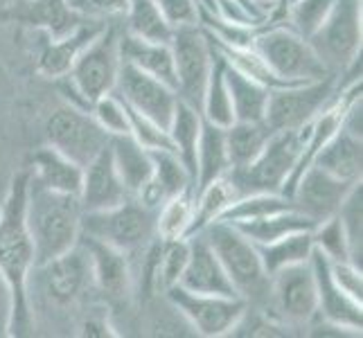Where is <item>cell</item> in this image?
<instances>
[{"label":"cell","instance_id":"cell-48","mask_svg":"<svg viewBox=\"0 0 363 338\" xmlns=\"http://www.w3.org/2000/svg\"><path fill=\"white\" fill-rule=\"evenodd\" d=\"M11 316H14V298H11L7 280L0 273V338L11 336Z\"/></svg>","mask_w":363,"mask_h":338},{"label":"cell","instance_id":"cell-50","mask_svg":"<svg viewBox=\"0 0 363 338\" xmlns=\"http://www.w3.org/2000/svg\"><path fill=\"white\" fill-rule=\"evenodd\" d=\"M18 0H0V11H7V9H14Z\"/></svg>","mask_w":363,"mask_h":338},{"label":"cell","instance_id":"cell-11","mask_svg":"<svg viewBox=\"0 0 363 338\" xmlns=\"http://www.w3.org/2000/svg\"><path fill=\"white\" fill-rule=\"evenodd\" d=\"M167 303L177 309L183 322L192 329V334L203 338H223L230 336L237 320L246 311V300L240 295H212L194 293L183 289L181 284L172 286L165 293Z\"/></svg>","mask_w":363,"mask_h":338},{"label":"cell","instance_id":"cell-38","mask_svg":"<svg viewBox=\"0 0 363 338\" xmlns=\"http://www.w3.org/2000/svg\"><path fill=\"white\" fill-rule=\"evenodd\" d=\"M190 257V240H160L158 261H156V291L162 295L172 286L181 282V275Z\"/></svg>","mask_w":363,"mask_h":338},{"label":"cell","instance_id":"cell-32","mask_svg":"<svg viewBox=\"0 0 363 338\" xmlns=\"http://www.w3.org/2000/svg\"><path fill=\"white\" fill-rule=\"evenodd\" d=\"M124 25L122 30L133 36H140L145 41L156 43H169L174 28L162 16L156 0H127V9H124Z\"/></svg>","mask_w":363,"mask_h":338},{"label":"cell","instance_id":"cell-21","mask_svg":"<svg viewBox=\"0 0 363 338\" xmlns=\"http://www.w3.org/2000/svg\"><path fill=\"white\" fill-rule=\"evenodd\" d=\"M187 240H190V257H187V266L179 282L183 289L212 295H237L206 237L199 232L187 237Z\"/></svg>","mask_w":363,"mask_h":338},{"label":"cell","instance_id":"cell-26","mask_svg":"<svg viewBox=\"0 0 363 338\" xmlns=\"http://www.w3.org/2000/svg\"><path fill=\"white\" fill-rule=\"evenodd\" d=\"M108 149L129 194H140V190L152 179L154 169L149 152L143 145H138L131 135H113L108 140Z\"/></svg>","mask_w":363,"mask_h":338},{"label":"cell","instance_id":"cell-5","mask_svg":"<svg viewBox=\"0 0 363 338\" xmlns=\"http://www.w3.org/2000/svg\"><path fill=\"white\" fill-rule=\"evenodd\" d=\"M201 235L215 250L221 261L235 293L244 298L248 305L267 307L269 300V273L262 264L257 246L226 221L210 223Z\"/></svg>","mask_w":363,"mask_h":338},{"label":"cell","instance_id":"cell-46","mask_svg":"<svg viewBox=\"0 0 363 338\" xmlns=\"http://www.w3.org/2000/svg\"><path fill=\"white\" fill-rule=\"evenodd\" d=\"M72 9L89 18H118L127 9V0H68Z\"/></svg>","mask_w":363,"mask_h":338},{"label":"cell","instance_id":"cell-9","mask_svg":"<svg viewBox=\"0 0 363 338\" xmlns=\"http://www.w3.org/2000/svg\"><path fill=\"white\" fill-rule=\"evenodd\" d=\"M361 21V0H336L328 18L307 39L328 70L339 77L359 66L363 39Z\"/></svg>","mask_w":363,"mask_h":338},{"label":"cell","instance_id":"cell-20","mask_svg":"<svg viewBox=\"0 0 363 338\" xmlns=\"http://www.w3.org/2000/svg\"><path fill=\"white\" fill-rule=\"evenodd\" d=\"M106 28V21L102 18H89L82 23L79 28H74L72 32L64 36H52L43 34V43L39 47V57H36V70L43 74L45 79H61L70 72L74 66V61L82 55V50L89 45L95 36Z\"/></svg>","mask_w":363,"mask_h":338},{"label":"cell","instance_id":"cell-19","mask_svg":"<svg viewBox=\"0 0 363 338\" xmlns=\"http://www.w3.org/2000/svg\"><path fill=\"white\" fill-rule=\"evenodd\" d=\"M79 203L84 212H99L124 203L131 196L111 156L108 145L84 167Z\"/></svg>","mask_w":363,"mask_h":338},{"label":"cell","instance_id":"cell-34","mask_svg":"<svg viewBox=\"0 0 363 338\" xmlns=\"http://www.w3.org/2000/svg\"><path fill=\"white\" fill-rule=\"evenodd\" d=\"M257 253H259L262 264H264V271L271 278V275L280 269L309 261L311 253H314L311 230L291 232V235L282 237V240H275L271 244H262V246H257Z\"/></svg>","mask_w":363,"mask_h":338},{"label":"cell","instance_id":"cell-45","mask_svg":"<svg viewBox=\"0 0 363 338\" xmlns=\"http://www.w3.org/2000/svg\"><path fill=\"white\" fill-rule=\"evenodd\" d=\"M156 5L174 30L185 28V25H199L196 0H156Z\"/></svg>","mask_w":363,"mask_h":338},{"label":"cell","instance_id":"cell-49","mask_svg":"<svg viewBox=\"0 0 363 338\" xmlns=\"http://www.w3.org/2000/svg\"><path fill=\"white\" fill-rule=\"evenodd\" d=\"M253 3L262 9V11H264V14L269 16V11L275 7V5H280L282 3V0H253Z\"/></svg>","mask_w":363,"mask_h":338},{"label":"cell","instance_id":"cell-14","mask_svg":"<svg viewBox=\"0 0 363 338\" xmlns=\"http://www.w3.org/2000/svg\"><path fill=\"white\" fill-rule=\"evenodd\" d=\"M169 47L174 57L179 99L199 108L212 70V61H215L208 36L199 25H185V28L174 30Z\"/></svg>","mask_w":363,"mask_h":338},{"label":"cell","instance_id":"cell-22","mask_svg":"<svg viewBox=\"0 0 363 338\" xmlns=\"http://www.w3.org/2000/svg\"><path fill=\"white\" fill-rule=\"evenodd\" d=\"M120 61L169 84L177 91V74H174V57L169 43L145 41L140 36L120 30Z\"/></svg>","mask_w":363,"mask_h":338},{"label":"cell","instance_id":"cell-7","mask_svg":"<svg viewBox=\"0 0 363 338\" xmlns=\"http://www.w3.org/2000/svg\"><path fill=\"white\" fill-rule=\"evenodd\" d=\"M253 50L267 61V66L278 77L286 81L307 84L334 74L323 64L305 36L294 32L286 23L269 25V28L259 25L253 39Z\"/></svg>","mask_w":363,"mask_h":338},{"label":"cell","instance_id":"cell-3","mask_svg":"<svg viewBox=\"0 0 363 338\" xmlns=\"http://www.w3.org/2000/svg\"><path fill=\"white\" fill-rule=\"evenodd\" d=\"M28 293L32 318L36 309L57 311V314L77 309L89 293H95L91 259L84 246L77 244L64 255L34 266L30 273Z\"/></svg>","mask_w":363,"mask_h":338},{"label":"cell","instance_id":"cell-29","mask_svg":"<svg viewBox=\"0 0 363 338\" xmlns=\"http://www.w3.org/2000/svg\"><path fill=\"white\" fill-rule=\"evenodd\" d=\"M240 230L248 242H253L255 246L271 244L275 240L291 232H303V230H314V221H309L305 215H300L296 208L275 212V215L262 217L255 221H242V223H230Z\"/></svg>","mask_w":363,"mask_h":338},{"label":"cell","instance_id":"cell-13","mask_svg":"<svg viewBox=\"0 0 363 338\" xmlns=\"http://www.w3.org/2000/svg\"><path fill=\"white\" fill-rule=\"evenodd\" d=\"M48 145L86 167L108 145V133L99 127L89 111L64 104L50 113L45 122Z\"/></svg>","mask_w":363,"mask_h":338},{"label":"cell","instance_id":"cell-41","mask_svg":"<svg viewBox=\"0 0 363 338\" xmlns=\"http://www.w3.org/2000/svg\"><path fill=\"white\" fill-rule=\"evenodd\" d=\"M311 240H314V248L318 253H323L330 261H341V259H352L350 255V246H347V237L345 230L339 221V217H330L320 223L314 225L311 230Z\"/></svg>","mask_w":363,"mask_h":338},{"label":"cell","instance_id":"cell-2","mask_svg":"<svg viewBox=\"0 0 363 338\" xmlns=\"http://www.w3.org/2000/svg\"><path fill=\"white\" fill-rule=\"evenodd\" d=\"M82 217L84 210L79 196L48 190L30 174L28 196H25V223L34 246V266L45 264L79 244Z\"/></svg>","mask_w":363,"mask_h":338},{"label":"cell","instance_id":"cell-1","mask_svg":"<svg viewBox=\"0 0 363 338\" xmlns=\"http://www.w3.org/2000/svg\"><path fill=\"white\" fill-rule=\"evenodd\" d=\"M30 185V169L18 171L9 183L7 196L0 208V273L7 280L14 298L11 336H28L34 329L30 309V273L34 269V246L25 223V196Z\"/></svg>","mask_w":363,"mask_h":338},{"label":"cell","instance_id":"cell-44","mask_svg":"<svg viewBox=\"0 0 363 338\" xmlns=\"http://www.w3.org/2000/svg\"><path fill=\"white\" fill-rule=\"evenodd\" d=\"M330 273L334 282L350 295L363 303V271L352 259H341V261H330Z\"/></svg>","mask_w":363,"mask_h":338},{"label":"cell","instance_id":"cell-43","mask_svg":"<svg viewBox=\"0 0 363 338\" xmlns=\"http://www.w3.org/2000/svg\"><path fill=\"white\" fill-rule=\"evenodd\" d=\"M127 113H129V135L138 145H143L147 152H156V149H174L165 127H160L158 122L149 120L147 116L133 111L131 106H127Z\"/></svg>","mask_w":363,"mask_h":338},{"label":"cell","instance_id":"cell-8","mask_svg":"<svg viewBox=\"0 0 363 338\" xmlns=\"http://www.w3.org/2000/svg\"><path fill=\"white\" fill-rule=\"evenodd\" d=\"M303 129L275 131L269 135L264 149L255 156L253 162L244 167L228 169V176L237 187V194L244 196L250 192H282L298 162V156L305 145Z\"/></svg>","mask_w":363,"mask_h":338},{"label":"cell","instance_id":"cell-18","mask_svg":"<svg viewBox=\"0 0 363 338\" xmlns=\"http://www.w3.org/2000/svg\"><path fill=\"white\" fill-rule=\"evenodd\" d=\"M311 271L316 278V295H318V318L343 327L350 334L361 336L363 329V303L350 298L330 273V259L314 248L309 257Z\"/></svg>","mask_w":363,"mask_h":338},{"label":"cell","instance_id":"cell-12","mask_svg":"<svg viewBox=\"0 0 363 338\" xmlns=\"http://www.w3.org/2000/svg\"><path fill=\"white\" fill-rule=\"evenodd\" d=\"M336 93H339V74L271 91L264 124L273 133L303 129L332 102Z\"/></svg>","mask_w":363,"mask_h":338},{"label":"cell","instance_id":"cell-25","mask_svg":"<svg viewBox=\"0 0 363 338\" xmlns=\"http://www.w3.org/2000/svg\"><path fill=\"white\" fill-rule=\"evenodd\" d=\"M314 165L330 171L332 176L343 181H361L363 176V137H357L339 129L332 140L323 147Z\"/></svg>","mask_w":363,"mask_h":338},{"label":"cell","instance_id":"cell-16","mask_svg":"<svg viewBox=\"0 0 363 338\" xmlns=\"http://www.w3.org/2000/svg\"><path fill=\"white\" fill-rule=\"evenodd\" d=\"M352 187H354L352 181L336 179L330 171L311 165L303 176L298 179L291 192V203L300 215H305L316 225L339 212L343 198L347 196V192L352 190Z\"/></svg>","mask_w":363,"mask_h":338},{"label":"cell","instance_id":"cell-30","mask_svg":"<svg viewBox=\"0 0 363 338\" xmlns=\"http://www.w3.org/2000/svg\"><path fill=\"white\" fill-rule=\"evenodd\" d=\"M201 127H203V118L199 108L179 99L177 108H174V116L169 120L167 133L174 145V152L179 154V158L185 162V167L190 169L192 179L196 176V145L199 137H201Z\"/></svg>","mask_w":363,"mask_h":338},{"label":"cell","instance_id":"cell-6","mask_svg":"<svg viewBox=\"0 0 363 338\" xmlns=\"http://www.w3.org/2000/svg\"><path fill=\"white\" fill-rule=\"evenodd\" d=\"M82 235L135 257L156 240V210L147 208L140 198L129 196L116 208L84 212Z\"/></svg>","mask_w":363,"mask_h":338},{"label":"cell","instance_id":"cell-37","mask_svg":"<svg viewBox=\"0 0 363 338\" xmlns=\"http://www.w3.org/2000/svg\"><path fill=\"white\" fill-rule=\"evenodd\" d=\"M194 210V190H185L167 198L156 212V237L158 240H181L187 237Z\"/></svg>","mask_w":363,"mask_h":338},{"label":"cell","instance_id":"cell-23","mask_svg":"<svg viewBox=\"0 0 363 338\" xmlns=\"http://www.w3.org/2000/svg\"><path fill=\"white\" fill-rule=\"evenodd\" d=\"M32 179L55 192H66V194H79L84 167L77 165L74 160L64 156L50 145L41 147L39 152L32 156V167H30Z\"/></svg>","mask_w":363,"mask_h":338},{"label":"cell","instance_id":"cell-10","mask_svg":"<svg viewBox=\"0 0 363 338\" xmlns=\"http://www.w3.org/2000/svg\"><path fill=\"white\" fill-rule=\"evenodd\" d=\"M284 327H309L318 318L316 278L309 261L275 271L269 278V300L264 307Z\"/></svg>","mask_w":363,"mask_h":338},{"label":"cell","instance_id":"cell-40","mask_svg":"<svg viewBox=\"0 0 363 338\" xmlns=\"http://www.w3.org/2000/svg\"><path fill=\"white\" fill-rule=\"evenodd\" d=\"M334 3L336 0H289L284 5V21L294 32L309 39L328 18Z\"/></svg>","mask_w":363,"mask_h":338},{"label":"cell","instance_id":"cell-33","mask_svg":"<svg viewBox=\"0 0 363 338\" xmlns=\"http://www.w3.org/2000/svg\"><path fill=\"white\" fill-rule=\"evenodd\" d=\"M226 81L233 102V116L240 122H264V113L269 104V89L257 81L244 77L230 66H226Z\"/></svg>","mask_w":363,"mask_h":338},{"label":"cell","instance_id":"cell-39","mask_svg":"<svg viewBox=\"0 0 363 338\" xmlns=\"http://www.w3.org/2000/svg\"><path fill=\"white\" fill-rule=\"evenodd\" d=\"M336 217H339L345 230L352 261L361 266V257H363V183L361 181L354 183L352 190L347 192L339 212H336Z\"/></svg>","mask_w":363,"mask_h":338},{"label":"cell","instance_id":"cell-24","mask_svg":"<svg viewBox=\"0 0 363 338\" xmlns=\"http://www.w3.org/2000/svg\"><path fill=\"white\" fill-rule=\"evenodd\" d=\"M16 7H21L18 16L23 21H28L43 34L52 36V39L72 32L82 23L89 21V16L72 9L68 0H21V3H16Z\"/></svg>","mask_w":363,"mask_h":338},{"label":"cell","instance_id":"cell-17","mask_svg":"<svg viewBox=\"0 0 363 338\" xmlns=\"http://www.w3.org/2000/svg\"><path fill=\"white\" fill-rule=\"evenodd\" d=\"M79 244L89 253L95 293H102L108 303H122L133 293V261L127 253L93 237H79Z\"/></svg>","mask_w":363,"mask_h":338},{"label":"cell","instance_id":"cell-31","mask_svg":"<svg viewBox=\"0 0 363 338\" xmlns=\"http://www.w3.org/2000/svg\"><path fill=\"white\" fill-rule=\"evenodd\" d=\"M212 52H215V50H212ZM199 113H201V118L206 122L215 124V127H221V129L230 127L235 122L230 91H228V81H226V61H223L217 52H215V61H212V70H210Z\"/></svg>","mask_w":363,"mask_h":338},{"label":"cell","instance_id":"cell-4","mask_svg":"<svg viewBox=\"0 0 363 338\" xmlns=\"http://www.w3.org/2000/svg\"><path fill=\"white\" fill-rule=\"evenodd\" d=\"M120 30L122 25L106 23V28L82 50L74 66L61 77V93L66 104L91 111V104L106 93L116 91L120 72Z\"/></svg>","mask_w":363,"mask_h":338},{"label":"cell","instance_id":"cell-28","mask_svg":"<svg viewBox=\"0 0 363 338\" xmlns=\"http://www.w3.org/2000/svg\"><path fill=\"white\" fill-rule=\"evenodd\" d=\"M228 169H230V160H228L226 135H223V129L203 120L201 137H199V145H196L194 190L208 185L210 181L223 176Z\"/></svg>","mask_w":363,"mask_h":338},{"label":"cell","instance_id":"cell-35","mask_svg":"<svg viewBox=\"0 0 363 338\" xmlns=\"http://www.w3.org/2000/svg\"><path fill=\"white\" fill-rule=\"evenodd\" d=\"M269 127L264 122H240L235 120L230 127L223 129L226 135V149H228V160L230 169L233 167H244L248 162H253L255 156L264 149L269 135Z\"/></svg>","mask_w":363,"mask_h":338},{"label":"cell","instance_id":"cell-42","mask_svg":"<svg viewBox=\"0 0 363 338\" xmlns=\"http://www.w3.org/2000/svg\"><path fill=\"white\" fill-rule=\"evenodd\" d=\"M89 113L95 118V122L99 124V127L108 133V137L129 135V113H127V106H124V102L116 91L95 99Z\"/></svg>","mask_w":363,"mask_h":338},{"label":"cell","instance_id":"cell-47","mask_svg":"<svg viewBox=\"0 0 363 338\" xmlns=\"http://www.w3.org/2000/svg\"><path fill=\"white\" fill-rule=\"evenodd\" d=\"M108 311V309H106ZM104 309H89V314L82 318L79 325V336H118V332H113L116 327L108 322V314Z\"/></svg>","mask_w":363,"mask_h":338},{"label":"cell","instance_id":"cell-15","mask_svg":"<svg viewBox=\"0 0 363 338\" xmlns=\"http://www.w3.org/2000/svg\"><path fill=\"white\" fill-rule=\"evenodd\" d=\"M116 93L122 97V102L127 106L143 113L149 120L158 122L165 129L169 127V120L179 102V93L169 84L160 81L129 64H120Z\"/></svg>","mask_w":363,"mask_h":338},{"label":"cell","instance_id":"cell-27","mask_svg":"<svg viewBox=\"0 0 363 338\" xmlns=\"http://www.w3.org/2000/svg\"><path fill=\"white\" fill-rule=\"evenodd\" d=\"M240 196L237 194V187L230 181L228 171L223 176L210 181L208 185L199 187L194 192V210H192V221H190V230L187 237L199 235L206 230L210 223H215L221 219V215L230 208V203Z\"/></svg>","mask_w":363,"mask_h":338},{"label":"cell","instance_id":"cell-36","mask_svg":"<svg viewBox=\"0 0 363 338\" xmlns=\"http://www.w3.org/2000/svg\"><path fill=\"white\" fill-rule=\"evenodd\" d=\"M294 208L291 198L282 192H250L244 196H237L230 208L223 212L219 221L226 223H242V221H255L262 217L275 215V212Z\"/></svg>","mask_w":363,"mask_h":338}]
</instances>
